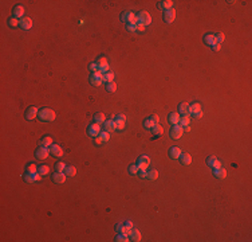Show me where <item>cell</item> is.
<instances>
[{
    "label": "cell",
    "mask_w": 252,
    "mask_h": 242,
    "mask_svg": "<svg viewBox=\"0 0 252 242\" xmlns=\"http://www.w3.org/2000/svg\"><path fill=\"white\" fill-rule=\"evenodd\" d=\"M180 160H181V164H184V166H189L192 163V157H190L189 153H181Z\"/></svg>",
    "instance_id": "cell-22"
},
{
    "label": "cell",
    "mask_w": 252,
    "mask_h": 242,
    "mask_svg": "<svg viewBox=\"0 0 252 242\" xmlns=\"http://www.w3.org/2000/svg\"><path fill=\"white\" fill-rule=\"evenodd\" d=\"M94 139H95V144L97 145H101V144H103V140H102V137L101 136H97V137H94Z\"/></svg>",
    "instance_id": "cell-51"
},
{
    "label": "cell",
    "mask_w": 252,
    "mask_h": 242,
    "mask_svg": "<svg viewBox=\"0 0 252 242\" xmlns=\"http://www.w3.org/2000/svg\"><path fill=\"white\" fill-rule=\"evenodd\" d=\"M212 47V50L213 51H220V48H221V45H220V43H214L213 46H211Z\"/></svg>",
    "instance_id": "cell-50"
},
{
    "label": "cell",
    "mask_w": 252,
    "mask_h": 242,
    "mask_svg": "<svg viewBox=\"0 0 252 242\" xmlns=\"http://www.w3.org/2000/svg\"><path fill=\"white\" fill-rule=\"evenodd\" d=\"M99 136L102 137V140H103L105 143H106V141H109V140H110V134H109V132H107V131H103V132H101V134H99Z\"/></svg>",
    "instance_id": "cell-46"
},
{
    "label": "cell",
    "mask_w": 252,
    "mask_h": 242,
    "mask_svg": "<svg viewBox=\"0 0 252 242\" xmlns=\"http://www.w3.org/2000/svg\"><path fill=\"white\" fill-rule=\"evenodd\" d=\"M24 182H26V183H32V182H35L34 175L29 174V172H27V174L24 175Z\"/></svg>",
    "instance_id": "cell-43"
},
{
    "label": "cell",
    "mask_w": 252,
    "mask_h": 242,
    "mask_svg": "<svg viewBox=\"0 0 252 242\" xmlns=\"http://www.w3.org/2000/svg\"><path fill=\"white\" fill-rule=\"evenodd\" d=\"M101 132H102L101 126H99V124H97V122H93L91 125H88V128H87V133H88V136H91V137L99 136Z\"/></svg>",
    "instance_id": "cell-7"
},
{
    "label": "cell",
    "mask_w": 252,
    "mask_h": 242,
    "mask_svg": "<svg viewBox=\"0 0 252 242\" xmlns=\"http://www.w3.org/2000/svg\"><path fill=\"white\" fill-rule=\"evenodd\" d=\"M27 172H29V174H36L38 172L36 166H35L34 163H29L28 166H27Z\"/></svg>",
    "instance_id": "cell-41"
},
{
    "label": "cell",
    "mask_w": 252,
    "mask_h": 242,
    "mask_svg": "<svg viewBox=\"0 0 252 242\" xmlns=\"http://www.w3.org/2000/svg\"><path fill=\"white\" fill-rule=\"evenodd\" d=\"M213 174L217 179H225V177H227V171H225V168H223V167L213 169Z\"/></svg>",
    "instance_id": "cell-19"
},
{
    "label": "cell",
    "mask_w": 252,
    "mask_h": 242,
    "mask_svg": "<svg viewBox=\"0 0 252 242\" xmlns=\"http://www.w3.org/2000/svg\"><path fill=\"white\" fill-rule=\"evenodd\" d=\"M66 167H67V166L63 163V161H59V163L55 164V171H58V172H64Z\"/></svg>",
    "instance_id": "cell-37"
},
{
    "label": "cell",
    "mask_w": 252,
    "mask_h": 242,
    "mask_svg": "<svg viewBox=\"0 0 252 242\" xmlns=\"http://www.w3.org/2000/svg\"><path fill=\"white\" fill-rule=\"evenodd\" d=\"M168 122L172 124V125H177V124H180V113H177V112L170 113V114L168 116Z\"/></svg>",
    "instance_id": "cell-16"
},
{
    "label": "cell",
    "mask_w": 252,
    "mask_h": 242,
    "mask_svg": "<svg viewBox=\"0 0 252 242\" xmlns=\"http://www.w3.org/2000/svg\"><path fill=\"white\" fill-rule=\"evenodd\" d=\"M178 110H180V113H181L182 116L189 114V104H186V102H181V104H178Z\"/></svg>",
    "instance_id": "cell-24"
},
{
    "label": "cell",
    "mask_w": 252,
    "mask_h": 242,
    "mask_svg": "<svg viewBox=\"0 0 252 242\" xmlns=\"http://www.w3.org/2000/svg\"><path fill=\"white\" fill-rule=\"evenodd\" d=\"M50 153L52 156H55V157H62V156H63V149H62V147H59L58 144H52L50 147Z\"/></svg>",
    "instance_id": "cell-12"
},
{
    "label": "cell",
    "mask_w": 252,
    "mask_h": 242,
    "mask_svg": "<svg viewBox=\"0 0 252 242\" xmlns=\"http://www.w3.org/2000/svg\"><path fill=\"white\" fill-rule=\"evenodd\" d=\"M103 124H105V131H107V132L115 131V122H114V120H106Z\"/></svg>",
    "instance_id": "cell-25"
},
{
    "label": "cell",
    "mask_w": 252,
    "mask_h": 242,
    "mask_svg": "<svg viewBox=\"0 0 252 242\" xmlns=\"http://www.w3.org/2000/svg\"><path fill=\"white\" fill-rule=\"evenodd\" d=\"M99 71H101L102 74H105V73L110 71V70H109V65H105V66H101V67H99Z\"/></svg>",
    "instance_id": "cell-49"
},
{
    "label": "cell",
    "mask_w": 252,
    "mask_h": 242,
    "mask_svg": "<svg viewBox=\"0 0 252 242\" xmlns=\"http://www.w3.org/2000/svg\"><path fill=\"white\" fill-rule=\"evenodd\" d=\"M106 90L109 91V93H115V91H117V83H115L114 81L110 83H106Z\"/></svg>",
    "instance_id": "cell-34"
},
{
    "label": "cell",
    "mask_w": 252,
    "mask_h": 242,
    "mask_svg": "<svg viewBox=\"0 0 252 242\" xmlns=\"http://www.w3.org/2000/svg\"><path fill=\"white\" fill-rule=\"evenodd\" d=\"M204 43L205 45H208V46H213L214 43V35L213 34H206L205 36H204Z\"/></svg>",
    "instance_id": "cell-29"
},
{
    "label": "cell",
    "mask_w": 252,
    "mask_h": 242,
    "mask_svg": "<svg viewBox=\"0 0 252 242\" xmlns=\"http://www.w3.org/2000/svg\"><path fill=\"white\" fill-rule=\"evenodd\" d=\"M38 113H39V109L36 106H29L26 110V118L27 120H35L38 117Z\"/></svg>",
    "instance_id": "cell-10"
},
{
    "label": "cell",
    "mask_w": 252,
    "mask_h": 242,
    "mask_svg": "<svg viewBox=\"0 0 252 242\" xmlns=\"http://www.w3.org/2000/svg\"><path fill=\"white\" fill-rule=\"evenodd\" d=\"M146 177H147V180H155L158 177V172L155 171V169H150V171H147Z\"/></svg>",
    "instance_id": "cell-33"
},
{
    "label": "cell",
    "mask_w": 252,
    "mask_h": 242,
    "mask_svg": "<svg viewBox=\"0 0 252 242\" xmlns=\"http://www.w3.org/2000/svg\"><path fill=\"white\" fill-rule=\"evenodd\" d=\"M38 117H39V120L43 121V122H51V121L55 120L56 116L52 109H50V108H43V109L39 110Z\"/></svg>",
    "instance_id": "cell-1"
},
{
    "label": "cell",
    "mask_w": 252,
    "mask_h": 242,
    "mask_svg": "<svg viewBox=\"0 0 252 242\" xmlns=\"http://www.w3.org/2000/svg\"><path fill=\"white\" fill-rule=\"evenodd\" d=\"M131 230H133V229H130V227H127V226H125L123 225V227H122V230H121V234H125V235H130L131 234Z\"/></svg>",
    "instance_id": "cell-47"
},
{
    "label": "cell",
    "mask_w": 252,
    "mask_h": 242,
    "mask_svg": "<svg viewBox=\"0 0 252 242\" xmlns=\"http://www.w3.org/2000/svg\"><path fill=\"white\" fill-rule=\"evenodd\" d=\"M19 22H20V20H18V18H15V16H13V18H10V19H8V24H10L11 27L19 26Z\"/></svg>",
    "instance_id": "cell-42"
},
{
    "label": "cell",
    "mask_w": 252,
    "mask_h": 242,
    "mask_svg": "<svg viewBox=\"0 0 252 242\" xmlns=\"http://www.w3.org/2000/svg\"><path fill=\"white\" fill-rule=\"evenodd\" d=\"M126 31L133 34V32L137 31V24H126Z\"/></svg>",
    "instance_id": "cell-44"
},
{
    "label": "cell",
    "mask_w": 252,
    "mask_h": 242,
    "mask_svg": "<svg viewBox=\"0 0 252 242\" xmlns=\"http://www.w3.org/2000/svg\"><path fill=\"white\" fill-rule=\"evenodd\" d=\"M192 117H195V118H201V117H203V110H200V112L195 113V114H193Z\"/></svg>",
    "instance_id": "cell-52"
},
{
    "label": "cell",
    "mask_w": 252,
    "mask_h": 242,
    "mask_svg": "<svg viewBox=\"0 0 252 242\" xmlns=\"http://www.w3.org/2000/svg\"><path fill=\"white\" fill-rule=\"evenodd\" d=\"M137 166H138L139 169H145V171H146V168L150 166V159H149V156H146V155L139 156L138 161H137Z\"/></svg>",
    "instance_id": "cell-8"
},
{
    "label": "cell",
    "mask_w": 252,
    "mask_h": 242,
    "mask_svg": "<svg viewBox=\"0 0 252 242\" xmlns=\"http://www.w3.org/2000/svg\"><path fill=\"white\" fill-rule=\"evenodd\" d=\"M19 27L23 30H29L32 27V20L29 18H21L19 22Z\"/></svg>",
    "instance_id": "cell-15"
},
{
    "label": "cell",
    "mask_w": 252,
    "mask_h": 242,
    "mask_svg": "<svg viewBox=\"0 0 252 242\" xmlns=\"http://www.w3.org/2000/svg\"><path fill=\"white\" fill-rule=\"evenodd\" d=\"M122 227H123V225H122V223H118V225L115 226V230H117L118 233H121V230H122Z\"/></svg>",
    "instance_id": "cell-55"
},
{
    "label": "cell",
    "mask_w": 252,
    "mask_h": 242,
    "mask_svg": "<svg viewBox=\"0 0 252 242\" xmlns=\"http://www.w3.org/2000/svg\"><path fill=\"white\" fill-rule=\"evenodd\" d=\"M201 110V104H198V102H193V104L189 105V114L193 116L195 113L200 112Z\"/></svg>",
    "instance_id": "cell-20"
},
{
    "label": "cell",
    "mask_w": 252,
    "mask_h": 242,
    "mask_svg": "<svg viewBox=\"0 0 252 242\" xmlns=\"http://www.w3.org/2000/svg\"><path fill=\"white\" fill-rule=\"evenodd\" d=\"M224 39H225V35L221 34V32L214 35V42H216V43H220V45H221V43L224 42Z\"/></svg>",
    "instance_id": "cell-40"
},
{
    "label": "cell",
    "mask_w": 252,
    "mask_h": 242,
    "mask_svg": "<svg viewBox=\"0 0 252 242\" xmlns=\"http://www.w3.org/2000/svg\"><path fill=\"white\" fill-rule=\"evenodd\" d=\"M150 131H152V133L155 134V136H162V133H164V128L160 124H154V126H153Z\"/></svg>",
    "instance_id": "cell-21"
},
{
    "label": "cell",
    "mask_w": 252,
    "mask_h": 242,
    "mask_svg": "<svg viewBox=\"0 0 252 242\" xmlns=\"http://www.w3.org/2000/svg\"><path fill=\"white\" fill-rule=\"evenodd\" d=\"M102 81H103L105 83H110V82H113V81H114V73H113V71H107V73H105V74L102 75Z\"/></svg>",
    "instance_id": "cell-23"
},
{
    "label": "cell",
    "mask_w": 252,
    "mask_h": 242,
    "mask_svg": "<svg viewBox=\"0 0 252 242\" xmlns=\"http://www.w3.org/2000/svg\"><path fill=\"white\" fill-rule=\"evenodd\" d=\"M48 155H50V149H48L47 147H42V145H39V148H38L36 152H35V156H36L39 160H44V159H47Z\"/></svg>",
    "instance_id": "cell-6"
},
{
    "label": "cell",
    "mask_w": 252,
    "mask_h": 242,
    "mask_svg": "<svg viewBox=\"0 0 252 242\" xmlns=\"http://www.w3.org/2000/svg\"><path fill=\"white\" fill-rule=\"evenodd\" d=\"M39 145H42V147H47V148H50L51 145H52V139H51L50 136L43 137V139L39 141Z\"/></svg>",
    "instance_id": "cell-27"
},
{
    "label": "cell",
    "mask_w": 252,
    "mask_h": 242,
    "mask_svg": "<svg viewBox=\"0 0 252 242\" xmlns=\"http://www.w3.org/2000/svg\"><path fill=\"white\" fill-rule=\"evenodd\" d=\"M102 73L99 71H94V73H91V75H90V83L93 86H101L102 83H103V81H102Z\"/></svg>",
    "instance_id": "cell-4"
},
{
    "label": "cell",
    "mask_w": 252,
    "mask_h": 242,
    "mask_svg": "<svg viewBox=\"0 0 252 242\" xmlns=\"http://www.w3.org/2000/svg\"><path fill=\"white\" fill-rule=\"evenodd\" d=\"M88 69L91 70V71H98L99 70V66H98V63H97V62H93V63H90L88 65Z\"/></svg>",
    "instance_id": "cell-48"
},
{
    "label": "cell",
    "mask_w": 252,
    "mask_h": 242,
    "mask_svg": "<svg viewBox=\"0 0 252 242\" xmlns=\"http://www.w3.org/2000/svg\"><path fill=\"white\" fill-rule=\"evenodd\" d=\"M181 153H182V151L178 147H172L170 149H169V156H170L172 159H180Z\"/></svg>",
    "instance_id": "cell-17"
},
{
    "label": "cell",
    "mask_w": 252,
    "mask_h": 242,
    "mask_svg": "<svg viewBox=\"0 0 252 242\" xmlns=\"http://www.w3.org/2000/svg\"><path fill=\"white\" fill-rule=\"evenodd\" d=\"M115 241L117 242H127V241H130V239H129V237L127 235H125V234H118L117 237H115Z\"/></svg>",
    "instance_id": "cell-39"
},
{
    "label": "cell",
    "mask_w": 252,
    "mask_h": 242,
    "mask_svg": "<svg viewBox=\"0 0 252 242\" xmlns=\"http://www.w3.org/2000/svg\"><path fill=\"white\" fill-rule=\"evenodd\" d=\"M154 124H155L154 121H153L152 118L149 117V118H146V120L144 121V128H145V129H152L153 126H154Z\"/></svg>",
    "instance_id": "cell-35"
},
{
    "label": "cell",
    "mask_w": 252,
    "mask_h": 242,
    "mask_svg": "<svg viewBox=\"0 0 252 242\" xmlns=\"http://www.w3.org/2000/svg\"><path fill=\"white\" fill-rule=\"evenodd\" d=\"M114 122H115V129H118V131H122V129L125 128V122H126V121H123V120H121V118L115 117Z\"/></svg>",
    "instance_id": "cell-32"
},
{
    "label": "cell",
    "mask_w": 252,
    "mask_h": 242,
    "mask_svg": "<svg viewBox=\"0 0 252 242\" xmlns=\"http://www.w3.org/2000/svg\"><path fill=\"white\" fill-rule=\"evenodd\" d=\"M150 118H152V120L154 121L155 124H158V121H160V117H158L157 114H153V116H152V117H150Z\"/></svg>",
    "instance_id": "cell-54"
},
{
    "label": "cell",
    "mask_w": 252,
    "mask_h": 242,
    "mask_svg": "<svg viewBox=\"0 0 252 242\" xmlns=\"http://www.w3.org/2000/svg\"><path fill=\"white\" fill-rule=\"evenodd\" d=\"M184 128H182L180 124H177V125H173V128L170 129V137L174 140H178L180 137L184 134Z\"/></svg>",
    "instance_id": "cell-5"
},
{
    "label": "cell",
    "mask_w": 252,
    "mask_h": 242,
    "mask_svg": "<svg viewBox=\"0 0 252 242\" xmlns=\"http://www.w3.org/2000/svg\"><path fill=\"white\" fill-rule=\"evenodd\" d=\"M145 30V26H142V24H138L137 23V31H144Z\"/></svg>",
    "instance_id": "cell-56"
},
{
    "label": "cell",
    "mask_w": 252,
    "mask_h": 242,
    "mask_svg": "<svg viewBox=\"0 0 252 242\" xmlns=\"http://www.w3.org/2000/svg\"><path fill=\"white\" fill-rule=\"evenodd\" d=\"M38 172H39L42 176H44V175H48V172H50V168H48L47 166H40L39 168H38Z\"/></svg>",
    "instance_id": "cell-36"
},
{
    "label": "cell",
    "mask_w": 252,
    "mask_h": 242,
    "mask_svg": "<svg viewBox=\"0 0 252 242\" xmlns=\"http://www.w3.org/2000/svg\"><path fill=\"white\" fill-rule=\"evenodd\" d=\"M97 63H98V66H99V67H101V66H105V65H107V59H106V56H99L98 61H97Z\"/></svg>",
    "instance_id": "cell-45"
},
{
    "label": "cell",
    "mask_w": 252,
    "mask_h": 242,
    "mask_svg": "<svg viewBox=\"0 0 252 242\" xmlns=\"http://www.w3.org/2000/svg\"><path fill=\"white\" fill-rule=\"evenodd\" d=\"M157 8H160V10H162L164 12H165V11L173 8V1H172V0H164V1H158L157 3Z\"/></svg>",
    "instance_id": "cell-14"
},
{
    "label": "cell",
    "mask_w": 252,
    "mask_h": 242,
    "mask_svg": "<svg viewBox=\"0 0 252 242\" xmlns=\"http://www.w3.org/2000/svg\"><path fill=\"white\" fill-rule=\"evenodd\" d=\"M137 23L138 24H142V26H149L152 23V16L146 12V11H141V12L137 15Z\"/></svg>",
    "instance_id": "cell-3"
},
{
    "label": "cell",
    "mask_w": 252,
    "mask_h": 242,
    "mask_svg": "<svg viewBox=\"0 0 252 242\" xmlns=\"http://www.w3.org/2000/svg\"><path fill=\"white\" fill-rule=\"evenodd\" d=\"M94 121H95L97 124H103L105 121H106V116H105L103 113L98 112V113H95V114H94Z\"/></svg>",
    "instance_id": "cell-28"
},
{
    "label": "cell",
    "mask_w": 252,
    "mask_h": 242,
    "mask_svg": "<svg viewBox=\"0 0 252 242\" xmlns=\"http://www.w3.org/2000/svg\"><path fill=\"white\" fill-rule=\"evenodd\" d=\"M138 171H139V168L137 164H131V166L129 167V174L130 175H138Z\"/></svg>",
    "instance_id": "cell-38"
},
{
    "label": "cell",
    "mask_w": 252,
    "mask_h": 242,
    "mask_svg": "<svg viewBox=\"0 0 252 242\" xmlns=\"http://www.w3.org/2000/svg\"><path fill=\"white\" fill-rule=\"evenodd\" d=\"M12 13H13V16L15 18H24V7L23 5H15L13 7V11H12Z\"/></svg>",
    "instance_id": "cell-18"
},
{
    "label": "cell",
    "mask_w": 252,
    "mask_h": 242,
    "mask_svg": "<svg viewBox=\"0 0 252 242\" xmlns=\"http://www.w3.org/2000/svg\"><path fill=\"white\" fill-rule=\"evenodd\" d=\"M64 174L67 175V176H75L77 175V169H75V167H72V166H67L66 167V169H64Z\"/></svg>",
    "instance_id": "cell-30"
},
{
    "label": "cell",
    "mask_w": 252,
    "mask_h": 242,
    "mask_svg": "<svg viewBox=\"0 0 252 242\" xmlns=\"http://www.w3.org/2000/svg\"><path fill=\"white\" fill-rule=\"evenodd\" d=\"M123 225H125V226H127V227H130V229H133V223H131L130 220H126V222L123 223Z\"/></svg>",
    "instance_id": "cell-57"
},
{
    "label": "cell",
    "mask_w": 252,
    "mask_h": 242,
    "mask_svg": "<svg viewBox=\"0 0 252 242\" xmlns=\"http://www.w3.org/2000/svg\"><path fill=\"white\" fill-rule=\"evenodd\" d=\"M189 124H190V118H189V116H188V114L180 117V125H181L182 128H184V126H188Z\"/></svg>",
    "instance_id": "cell-31"
},
{
    "label": "cell",
    "mask_w": 252,
    "mask_h": 242,
    "mask_svg": "<svg viewBox=\"0 0 252 242\" xmlns=\"http://www.w3.org/2000/svg\"><path fill=\"white\" fill-rule=\"evenodd\" d=\"M206 164H208L211 168H213V169L223 167L221 166V161L217 160V157H214V156H208V157H206Z\"/></svg>",
    "instance_id": "cell-9"
},
{
    "label": "cell",
    "mask_w": 252,
    "mask_h": 242,
    "mask_svg": "<svg viewBox=\"0 0 252 242\" xmlns=\"http://www.w3.org/2000/svg\"><path fill=\"white\" fill-rule=\"evenodd\" d=\"M129 237H130V241H134V242H139V241H141V233H139L138 230H136V229H133V230H131V234Z\"/></svg>",
    "instance_id": "cell-26"
},
{
    "label": "cell",
    "mask_w": 252,
    "mask_h": 242,
    "mask_svg": "<svg viewBox=\"0 0 252 242\" xmlns=\"http://www.w3.org/2000/svg\"><path fill=\"white\" fill-rule=\"evenodd\" d=\"M66 176H67V175L64 174V172H58V171H56L55 174L52 175V180H54V183H56V184H62V183L66 182Z\"/></svg>",
    "instance_id": "cell-13"
},
{
    "label": "cell",
    "mask_w": 252,
    "mask_h": 242,
    "mask_svg": "<svg viewBox=\"0 0 252 242\" xmlns=\"http://www.w3.org/2000/svg\"><path fill=\"white\" fill-rule=\"evenodd\" d=\"M176 19V11L173 10V8H170V10L165 11V13H164V20H165V23H169L170 24L172 22Z\"/></svg>",
    "instance_id": "cell-11"
},
{
    "label": "cell",
    "mask_w": 252,
    "mask_h": 242,
    "mask_svg": "<svg viewBox=\"0 0 252 242\" xmlns=\"http://www.w3.org/2000/svg\"><path fill=\"white\" fill-rule=\"evenodd\" d=\"M117 118H121V120L126 121V116H123V114H118V116H117Z\"/></svg>",
    "instance_id": "cell-58"
},
{
    "label": "cell",
    "mask_w": 252,
    "mask_h": 242,
    "mask_svg": "<svg viewBox=\"0 0 252 242\" xmlns=\"http://www.w3.org/2000/svg\"><path fill=\"white\" fill-rule=\"evenodd\" d=\"M32 175H34L35 182H36V180H40V179H42V175H40L39 172H36V174H32Z\"/></svg>",
    "instance_id": "cell-53"
},
{
    "label": "cell",
    "mask_w": 252,
    "mask_h": 242,
    "mask_svg": "<svg viewBox=\"0 0 252 242\" xmlns=\"http://www.w3.org/2000/svg\"><path fill=\"white\" fill-rule=\"evenodd\" d=\"M121 20L126 24H137V15L130 11H125L121 15Z\"/></svg>",
    "instance_id": "cell-2"
}]
</instances>
